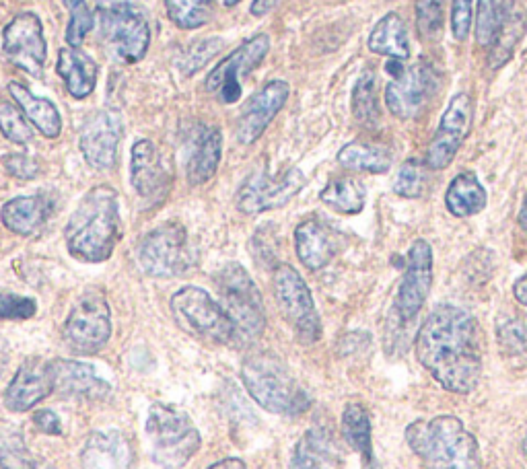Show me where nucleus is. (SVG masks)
Segmentation results:
<instances>
[{"instance_id":"3c124183","label":"nucleus","mask_w":527,"mask_h":469,"mask_svg":"<svg viewBox=\"0 0 527 469\" xmlns=\"http://www.w3.org/2000/svg\"><path fill=\"white\" fill-rule=\"evenodd\" d=\"M280 3H283V0H254L250 11H252L254 17H264V15H268L270 11H274Z\"/></svg>"},{"instance_id":"aec40b11","label":"nucleus","mask_w":527,"mask_h":469,"mask_svg":"<svg viewBox=\"0 0 527 469\" xmlns=\"http://www.w3.org/2000/svg\"><path fill=\"white\" fill-rule=\"evenodd\" d=\"M54 391V377L52 365L40 356H31L19 367L17 375L13 377L7 393L5 406L11 412H29L31 408L44 402Z\"/></svg>"},{"instance_id":"f03ea898","label":"nucleus","mask_w":527,"mask_h":469,"mask_svg":"<svg viewBox=\"0 0 527 469\" xmlns=\"http://www.w3.org/2000/svg\"><path fill=\"white\" fill-rule=\"evenodd\" d=\"M122 237L118 192L110 186L89 190L64 229L68 254L85 264L110 260Z\"/></svg>"},{"instance_id":"864d4df0","label":"nucleus","mask_w":527,"mask_h":469,"mask_svg":"<svg viewBox=\"0 0 527 469\" xmlns=\"http://www.w3.org/2000/svg\"><path fill=\"white\" fill-rule=\"evenodd\" d=\"M208 469H248L245 467V463L241 459H223V461H217L215 465H210Z\"/></svg>"},{"instance_id":"c03bdc74","label":"nucleus","mask_w":527,"mask_h":469,"mask_svg":"<svg viewBox=\"0 0 527 469\" xmlns=\"http://www.w3.org/2000/svg\"><path fill=\"white\" fill-rule=\"evenodd\" d=\"M499 344L505 356L527 354V326L521 319H507L499 326Z\"/></svg>"},{"instance_id":"412c9836","label":"nucleus","mask_w":527,"mask_h":469,"mask_svg":"<svg viewBox=\"0 0 527 469\" xmlns=\"http://www.w3.org/2000/svg\"><path fill=\"white\" fill-rule=\"evenodd\" d=\"M130 182L140 198L151 202H159L169 194L171 173L151 140L134 142L130 157Z\"/></svg>"},{"instance_id":"39448f33","label":"nucleus","mask_w":527,"mask_h":469,"mask_svg":"<svg viewBox=\"0 0 527 469\" xmlns=\"http://www.w3.org/2000/svg\"><path fill=\"white\" fill-rule=\"evenodd\" d=\"M99 40L118 64L143 60L151 46V25L143 7L132 0H101L97 5Z\"/></svg>"},{"instance_id":"de8ad7c7","label":"nucleus","mask_w":527,"mask_h":469,"mask_svg":"<svg viewBox=\"0 0 527 469\" xmlns=\"http://www.w3.org/2000/svg\"><path fill=\"white\" fill-rule=\"evenodd\" d=\"M474 25V0H451V31L458 42L468 40Z\"/></svg>"},{"instance_id":"bf43d9fd","label":"nucleus","mask_w":527,"mask_h":469,"mask_svg":"<svg viewBox=\"0 0 527 469\" xmlns=\"http://www.w3.org/2000/svg\"><path fill=\"white\" fill-rule=\"evenodd\" d=\"M521 451H523V457L527 459V435H525V439H523V443H521Z\"/></svg>"},{"instance_id":"09e8293b","label":"nucleus","mask_w":527,"mask_h":469,"mask_svg":"<svg viewBox=\"0 0 527 469\" xmlns=\"http://www.w3.org/2000/svg\"><path fill=\"white\" fill-rule=\"evenodd\" d=\"M3 165L13 177L21 179V182H29V179H35L40 173V165L27 155H7L3 159Z\"/></svg>"},{"instance_id":"6ab92c4d","label":"nucleus","mask_w":527,"mask_h":469,"mask_svg":"<svg viewBox=\"0 0 527 469\" xmlns=\"http://www.w3.org/2000/svg\"><path fill=\"white\" fill-rule=\"evenodd\" d=\"M289 95V83L283 79H274L248 99L237 120V140L243 147H250V144L260 140L276 114L285 107Z\"/></svg>"},{"instance_id":"603ef678","label":"nucleus","mask_w":527,"mask_h":469,"mask_svg":"<svg viewBox=\"0 0 527 469\" xmlns=\"http://www.w3.org/2000/svg\"><path fill=\"white\" fill-rule=\"evenodd\" d=\"M513 297L519 305L527 307V274L521 276L515 284H513Z\"/></svg>"},{"instance_id":"2f4dec72","label":"nucleus","mask_w":527,"mask_h":469,"mask_svg":"<svg viewBox=\"0 0 527 469\" xmlns=\"http://www.w3.org/2000/svg\"><path fill=\"white\" fill-rule=\"evenodd\" d=\"M342 435L346 443L361 453L367 467H373V443H371V418L365 406L348 404L342 412Z\"/></svg>"},{"instance_id":"7ed1b4c3","label":"nucleus","mask_w":527,"mask_h":469,"mask_svg":"<svg viewBox=\"0 0 527 469\" xmlns=\"http://www.w3.org/2000/svg\"><path fill=\"white\" fill-rule=\"evenodd\" d=\"M406 443L427 469H482L480 445L458 416L412 422Z\"/></svg>"},{"instance_id":"c9c22d12","label":"nucleus","mask_w":527,"mask_h":469,"mask_svg":"<svg viewBox=\"0 0 527 469\" xmlns=\"http://www.w3.org/2000/svg\"><path fill=\"white\" fill-rule=\"evenodd\" d=\"M353 114L355 120L367 128L379 124V97H377V77L373 70H365L357 79L353 89Z\"/></svg>"},{"instance_id":"58836bf2","label":"nucleus","mask_w":527,"mask_h":469,"mask_svg":"<svg viewBox=\"0 0 527 469\" xmlns=\"http://www.w3.org/2000/svg\"><path fill=\"white\" fill-rule=\"evenodd\" d=\"M416 31L425 42H435L445 29V0H416Z\"/></svg>"},{"instance_id":"cd10ccee","label":"nucleus","mask_w":527,"mask_h":469,"mask_svg":"<svg viewBox=\"0 0 527 469\" xmlns=\"http://www.w3.org/2000/svg\"><path fill=\"white\" fill-rule=\"evenodd\" d=\"M223 157V134L219 128H206L198 136L190 161H188V182L202 186L213 179Z\"/></svg>"},{"instance_id":"5701e85b","label":"nucleus","mask_w":527,"mask_h":469,"mask_svg":"<svg viewBox=\"0 0 527 469\" xmlns=\"http://www.w3.org/2000/svg\"><path fill=\"white\" fill-rule=\"evenodd\" d=\"M295 249L301 264L315 272L326 268L338 254L334 231L318 219H307L295 229Z\"/></svg>"},{"instance_id":"4d7b16f0","label":"nucleus","mask_w":527,"mask_h":469,"mask_svg":"<svg viewBox=\"0 0 527 469\" xmlns=\"http://www.w3.org/2000/svg\"><path fill=\"white\" fill-rule=\"evenodd\" d=\"M35 469H56L54 465H50V463H46V461H40L38 463V467H35Z\"/></svg>"},{"instance_id":"a18cd8bd","label":"nucleus","mask_w":527,"mask_h":469,"mask_svg":"<svg viewBox=\"0 0 527 469\" xmlns=\"http://www.w3.org/2000/svg\"><path fill=\"white\" fill-rule=\"evenodd\" d=\"M223 40L221 38H210V40H202L198 44H194L182 58L180 68L184 70V75H194L198 68H202L210 58L217 56L219 50L223 48Z\"/></svg>"},{"instance_id":"e433bc0d","label":"nucleus","mask_w":527,"mask_h":469,"mask_svg":"<svg viewBox=\"0 0 527 469\" xmlns=\"http://www.w3.org/2000/svg\"><path fill=\"white\" fill-rule=\"evenodd\" d=\"M217 0H165V9L173 25L180 29L204 27L215 15Z\"/></svg>"},{"instance_id":"ddd939ff","label":"nucleus","mask_w":527,"mask_h":469,"mask_svg":"<svg viewBox=\"0 0 527 469\" xmlns=\"http://www.w3.org/2000/svg\"><path fill=\"white\" fill-rule=\"evenodd\" d=\"M270 50V38L266 33H258L245 40L237 50H233L223 62H219L206 77V91L213 93L221 103L231 105L239 101L243 87L241 81L254 72Z\"/></svg>"},{"instance_id":"72a5a7b5","label":"nucleus","mask_w":527,"mask_h":469,"mask_svg":"<svg viewBox=\"0 0 527 469\" xmlns=\"http://www.w3.org/2000/svg\"><path fill=\"white\" fill-rule=\"evenodd\" d=\"M320 200L340 214H359L365 208V188L353 177H334L322 190Z\"/></svg>"},{"instance_id":"dca6fc26","label":"nucleus","mask_w":527,"mask_h":469,"mask_svg":"<svg viewBox=\"0 0 527 469\" xmlns=\"http://www.w3.org/2000/svg\"><path fill=\"white\" fill-rule=\"evenodd\" d=\"M3 52L27 75H42L48 58L42 19L35 13H19L3 31Z\"/></svg>"},{"instance_id":"c756f323","label":"nucleus","mask_w":527,"mask_h":469,"mask_svg":"<svg viewBox=\"0 0 527 469\" xmlns=\"http://www.w3.org/2000/svg\"><path fill=\"white\" fill-rule=\"evenodd\" d=\"M369 50L392 60L410 58V40L404 19L398 13H388L377 21L369 35Z\"/></svg>"},{"instance_id":"ea45409f","label":"nucleus","mask_w":527,"mask_h":469,"mask_svg":"<svg viewBox=\"0 0 527 469\" xmlns=\"http://www.w3.org/2000/svg\"><path fill=\"white\" fill-rule=\"evenodd\" d=\"M62 3L70 13V19L66 25V35H64L66 44L70 48H81L83 42L87 40L89 31L93 29L95 17H93V13H91V9L85 0H62Z\"/></svg>"},{"instance_id":"0eeeda50","label":"nucleus","mask_w":527,"mask_h":469,"mask_svg":"<svg viewBox=\"0 0 527 469\" xmlns=\"http://www.w3.org/2000/svg\"><path fill=\"white\" fill-rule=\"evenodd\" d=\"M221 307L235 328V340L252 342L264 334L266 313L256 282L241 264H227L217 274Z\"/></svg>"},{"instance_id":"f704fd0d","label":"nucleus","mask_w":527,"mask_h":469,"mask_svg":"<svg viewBox=\"0 0 527 469\" xmlns=\"http://www.w3.org/2000/svg\"><path fill=\"white\" fill-rule=\"evenodd\" d=\"M525 17L523 15H511L507 19V23L499 29V33L495 35V40L490 42L488 46V68L490 70H499L503 68L515 54L523 33H525Z\"/></svg>"},{"instance_id":"20e7f679","label":"nucleus","mask_w":527,"mask_h":469,"mask_svg":"<svg viewBox=\"0 0 527 469\" xmlns=\"http://www.w3.org/2000/svg\"><path fill=\"white\" fill-rule=\"evenodd\" d=\"M241 381L252 400L272 414L299 416L309 408V395L297 385L283 360L270 352L245 358Z\"/></svg>"},{"instance_id":"4be33fe9","label":"nucleus","mask_w":527,"mask_h":469,"mask_svg":"<svg viewBox=\"0 0 527 469\" xmlns=\"http://www.w3.org/2000/svg\"><path fill=\"white\" fill-rule=\"evenodd\" d=\"M54 391L66 398L83 402H101L112 393L110 383H105L91 365L77 363V360H52Z\"/></svg>"},{"instance_id":"4c0bfd02","label":"nucleus","mask_w":527,"mask_h":469,"mask_svg":"<svg viewBox=\"0 0 527 469\" xmlns=\"http://www.w3.org/2000/svg\"><path fill=\"white\" fill-rule=\"evenodd\" d=\"M330 459V443L322 430H309L297 443L293 453V469H326Z\"/></svg>"},{"instance_id":"a19ab883","label":"nucleus","mask_w":527,"mask_h":469,"mask_svg":"<svg viewBox=\"0 0 527 469\" xmlns=\"http://www.w3.org/2000/svg\"><path fill=\"white\" fill-rule=\"evenodd\" d=\"M427 188V165L420 163L418 159H408L398 169L394 192L402 198H420Z\"/></svg>"},{"instance_id":"f8f14e48","label":"nucleus","mask_w":527,"mask_h":469,"mask_svg":"<svg viewBox=\"0 0 527 469\" xmlns=\"http://www.w3.org/2000/svg\"><path fill=\"white\" fill-rule=\"evenodd\" d=\"M439 85V70L431 62L420 60L404 68L398 77L388 83V87H385V105L398 120L418 118L427 110L429 101L437 95Z\"/></svg>"},{"instance_id":"f257e3e1","label":"nucleus","mask_w":527,"mask_h":469,"mask_svg":"<svg viewBox=\"0 0 527 469\" xmlns=\"http://www.w3.org/2000/svg\"><path fill=\"white\" fill-rule=\"evenodd\" d=\"M416 358L431 377L451 393H470L482 373L476 319L455 305H439L423 321L416 342Z\"/></svg>"},{"instance_id":"c85d7f7f","label":"nucleus","mask_w":527,"mask_h":469,"mask_svg":"<svg viewBox=\"0 0 527 469\" xmlns=\"http://www.w3.org/2000/svg\"><path fill=\"white\" fill-rule=\"evenodd\" d=\"M445 206L455 219H468L486 208V190L474 171H462L451 179L445 192Z\"/></svg>"},{"instance_id":"f3484780","label":"nucleus","mask_w":527,"mask_h":469,"mask_svg":"<svg viewBox=\"0 0 527 469\" xmlns=\"http://www.w3.org/2000/svg\"><path fill=\"white\" fill-rule=\"evenodd\" d=\"M433 286V247L425 239H416L408 249L404 278L398 288L396 311L402 321H412L425 307Z\"/></svg>"},{"instance_id":"8fccbe9b","label":"nucleus","mask_w":527,"mask_h":469,"mask_svg":"<svg viewBox=\"0 0 527 469\" xmlns=\"http://www.w3.org/2000/svg\"><path fill=\"white\" fill-rule=\"evenodd\" d=\"M33 424L38 426L44 435L50 437H60L62 435V422L58 418V414H54L52 410H40L33 414Z\"/></svg>"},{"instance_id":"13d9d810","label":"nucleus","mask_w":527,"mask_h":469,"mask_svg":"<svg viewBox=\"0 0 527 469\" xmlns=\"http://www.w3.org/2000/svg\"><path fill=\"white\" fill-rule=\"evenodd\" d=\"M241 3V0H223V5L225 7H235V5H239Z\"/></svg>"},{"instance_id":"9b49d317","label":"nucleus","mask_w":527,"mask_h":469,"mask_svg":"<svg viewBox=\"0 0 527 469\" xmlns=\"http://www.w3.org/2000/svg\"><path fill=\"white\" fill-rule=\"evenodd\" d=\"M112 336L110 303L101 293H85L70 311L62 338L66 346L79 354H95Z\"/></svg>"},{"instance_id":"a211bd4d","label":"nucleus","mask_w":527,"mask_h":469,"mask_svg":"<svg viewBox=\"0 0 527 469\" xmlns=\"http://www.w3.org/2000/svg\"><path fill=\"white\" fill-rule=\"evenodd\" d=\"M122 138H124V120L118 112L101 110L93 114L85 122L79 138V147L87 165L99 171L114 169Z\"/></svg>"},{"instance_id":"6e6552de","label":"nucleus","mask_w":527,"mask_h":469,"mask_svg":"<svg viewBox=\"0 0 527 469\" xmlns=\"http://www.w3.org/2000/svg\"><path fill=\"white\" fill-rule=\"evenodd\" d=\"M136 258L143 272L153 278H175L186 274L194 264L186 227L173 221L155 227L140 239Z\"/></svg>"},{"instance_id":"473e14b6","label":"nucleus","mask_w":527,"mask_h":469,"mask_svg":"<svg viewBox=\"0 0 527 469\" xmlns=\"http://www.w3.org/2000/svg\"><path fill=\"white\" fill-rule=\"evenodd\" d=\"M515 0H478L474 17V38L480 48H488L499 29L511 17Z\"/></svg>"},{"instance_id":"7c9ffc66","label":"nucleus","mask_w":527,"mask_h":469,"mask_svg":"<svg viewBox=\"0 0 527 469\" xmlns=\"http://www.w3.org/2000/svg\"><path fill=\"white\" fill-rule=\"evenodd\" d=\"M338 163L350 171L379 175L392 169L394 155L388 147H383V144L355 140L344 144L338 151Z\"/></svg>"},{"instance_id":"393cba45","label":"nucleus","mask_w":527,"mask_h":469,"mask_svg":"<svg viewBox=\"0 0 527 469\" xmlns=\"http://www.w3.org/2000/svg\"><path fill=\"white\" fill-rule=\"evenodd\" d=\"M52 214V202L48 196L35 194V196H19L9 200L0 212L3 225L21 237H29L38 233Z\"/></svg>"},{"instance_id":"49530a36","label":"nucleus","mask_w":527,"mask_h":469,"mask_svg":"<svg viewBox=\"0 0 527 469\" xmlns=\"http://www.w3.org/2000/svg\"><path fill=\"white\" fill-rule=\"evenodd\" d=\"M38 311V303L15 293H0V321H25Z\"/></svg>"},{"instance_id":"423d86ee","label":"nucleus","mask_w":527,"mask_h":469,"mask_svg":"<svg viewBox=\"0 0 527 469\" xmlns=\"http://www.w3.org/2000/svg\"><path fill=\"white\" fill-rule=\"evenodd\" d=\"M147 439L153 461L163 469H182L200 449V432L178 406L157 402L149 410Z\"/></svg>"},{"instance_id":"79ce46f5","label":"nucleus","mask_w":527,"mask_h":469,"mask_svg":"<svg viewBox=\"0 0 527 469\" xmlns=\"http://www.w3.org/2000/svg\"><path fill=\"white\" fill-rule=\"evenodd\" d=\"M0 132L15 144H27L33 140V130L25 120V114L9 101H0Z\"/></svg>"},{"instance_id":"6e6d98bb","label":"nucleus","mask_w":527,"mask_h":469,"mask_svg":"<svg viewBox=\"0 0 527 469\" xmlns=\"http://www.w3.org/2000/svg\"><path fill=\"white\" fill-rule=\"evenodd\" d=\"M517 225L519 229L527 235V194H525V200H523V206L519 210V216H517Z\"/></svg>"},{"instance_id":"bb28decb","label":"nucleus","mask_w":527,"mask_h":469,"mask_svg":"<svg viewBox=\"0 0 527 469\" xmlns=\"http://www.w3.org/2000/svg\"><path fill=\"white\" fill-rule=\"evenodd\" d=\"M9 93L19 105V110L25 114V118L40 130L46 138H58L62 132V118L58 107L48 99L31 93L25 85L13 81L9 83Z\"/></svg>"},{"instance_id":"5fc2aeb1","label":"nucleus","mask_w":527,"mask_h":469,"mask_svg":"<svg viewBox=\"0 0 527 469\" xmlns=\"http://www.w3.org/2000/svg\"><path fill=\"white\" fill-rule=\"evenodd\" d=\"M7 363H9V344L7 340L0 338V377H3Z\"/></svg>"},{"instance_id":"4468645a","label":"nucleus","mask_w":527,"mask_h":469,"mask_svg":"<svg viewBox=\"0 0 527 469\" xmlns=\"http://www.w3.org/2000/svg\"><path fill=\"white\" fill-rule=\"evenodd\" d=\"M305 186V175L301 169L291 167L280 175H268L256 171L237 192V208L243 214H262L274 208L287 206Z\"/></svg>"},{"instance_id":"1a4fd4ad","label":"nucleus","mask_w":527,"mask_h":469,"mask_svg":"<svg viewBox=\"0 0 527 469\" xmlns=\"http://www.w3.org/2000/svg\"><path fill=\"white\" fill-rule=\"evenodd\" d=\"M171 313L178 326L202 340L229 344L235 340V328L221 303L198 286H184L171 297Z\"/></svg>"},{"instance_id":"a878e982","label":"nucleus","mask_w":527,"mask_h":469,"mask_svg":"<svg viewBox=\"0 0 527 469\" xmlns=\"http://www.w3.org/2000/svg\"><path fill=\"white\" fill-rule=\"evenodd\" d=\"M56 72L64 81L66 91L75 99H87L95 91L99 68L95 60L81 48H62L58 54Z\"/></svg>"},{"instance_id":"b1692460","label":"nucleus","mask_w":527,"mask_h":469,"mask_svg":"<svg viewBox=\"0 0 527 469\" xmlns=\"http://www.w3.org/2000/svg\"><path fill=\"white\" fill-rule=\"evenodd\" d=\"M132 445L118 430L93 432L83 449L85 469H130Z\"/></svg>"},{"instance_id":"9d476101","label":"nucleus","mask_w":527,"mask_h":469,"mask_svg":"<svg viewBox=\"0 0 527 469\" xmlns=\"http://www.w3.org/2000/svg\"><path fill=\"white\" fill-rule=\"evenodd\" d=\"M272 286L280 315L293 328L297 340L301 344L318 342L322 338V321L303 276L289 264H278Z\"/></svg>"},{"instance_id":"2eb2a0df","label":"nucleus","mask_w":527,"mask_h":469,"mask_svg":"<svg viewBox=\"0 0 527 469\" xmlns=\"http://www.w3.org/2000/svg\"><path fill=\"white\" fill-rule=\"evenodd\" d=\"M474 105L468 93H455L447 103V110L441 116L437 132L429 144L425 165L431 171L447 169L453 159L458 157L460 149L472 130Z\"/></svg>"},{"instance_id":"37998d69","label":"nucleus","mask_w":527,"mask_h":469,"mask_svg":"<svg viewBox=\"0 0 527 469\" xmlns=\"http://www.w3.org/2000/svg\"><path fill=\"white\" fill-rule=\"evenodd\" d=\"M38 463L21 443L19 435L0 441V469H35Z\"/></svg>"}]
</instances>
